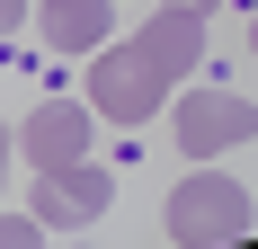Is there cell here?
Returning <instances> with one entry per match:
<instances>
[{"label": "cell", "instance_id": "obj_8", "mask_svg": "<svg viewBox=\"0 0 258 249\" xmlns=\"http://www.w3.org/2000/svg\"><path fill=\"white\" fill-rule=\"evenodd\" d=\"M249 45H258V18H249Z\"/></svg>", "mask_w": 258, "mask_h": 249}, {"label": "cell", "instance_id": "obj_9", "mask_svg": "<svg viewBox=\"0 0 258 249\" xmlns=\"http://www.w3.org/2000/svg\"><path fill=\"white\" fill-rule=\"evenodd\" d=\"M196 9H214V0H196Z\"/></svg>", "mask_w": 258, "mask_h": 249}, {"label": "cell", "instance_id": "obj_4", "mask_svg": "<svg viewBox=\"0 0 258 249\" xmlns=\"http://www.w3.org/2000/svg\"><path fill=\"white\" fill-rule=\"evenodd\" d=\"M27 205H36V223H53V231H89L107 205H116V178H107L98 160H80V169H45Z\"/></svg>", "mask_w": 258, "mask_h": 249}, {"label": "cell", "instance_id": "obj_1", "mask_svg": "<svg viewBox=\"0 0 258 249\" xmlns=\"http://www.w3.org/2000/svg\"><path fill=\"white\" fill-rule=\"evenodd\" d=\"M196 63H205V9H196V0H160L134 36H116V45L98 53L89 107H98L107 125H152L160 98L178 89V72H196Z\"/></svg>", "mask_w": 258, "mask_h": 249}, {"label": "cell", "instance_id": "obj_6", "mask_svg": "<svg viewBox=\"0 0 258 249\" xmlns=\"http://www.w3.org/2000/svg\"><path fill=\"white\" fill-rule=\"evenodd\" d=\"M0 249H45V223H36V205H27V214H9V223H0Z\"/></svg>", "mask_w": 258, "mask_h": 249}, {"label": "cell", "instance_id": "obj_2", "mask_svg": "<svg viewBox=\"0 0 258 249\" xmlns=\"http://www.w3.org/2000/svg\"><path fill=\"white\" fill-rule=\"evenodd\" d=\"M249 223H258L249 187L223 178V169H196V178L169 187V231H178V249H240Z\"/></svg>", "mask_w": 258, "mask_h": 249}, {"label": "cell", "instance_id": "obj_5", "mask_svg": "<svg viewBox=\"0 0 258 249\" xmlns=\"http://www.w3.org/2000/svg\"><path fill=\"white\" fill-rule=\"evenodd\" d=\"M89 116H98V107H80V98H45L36 116L18 125V151L36 160V178H45V169H80V160H89Z\"/></svg>", "mask_w": 258, "mask_h": 249}, {"label": "cell", "instance_id": "obj_3", "mask_svg": "<svg viewBox=\"0 0 258 249\" xmlns=\"http://www.w3.org/2000/svg\"><path fill=\"white\" fill-rule=\"evenodd\" d=\"M232 143H258V107L232 98V89H187V98H178V151L223 160Z\"/></svg>", "mask_w": 258, "mask_h": 249}, {"label": "cell", "instance_id": "obj_7", "mask_svg": "<svg viewBox=\"0 0 258 249\" xmlns=\"http://www.w3.org/2000/svg\"><path fill=\"white\" fill-rule=\"evenodd\" d=\"M0 27H9V36H18V27H27V0H0Z\"/></svg>", "mask_w": 258, "mask_h": 249}]
</instances>
